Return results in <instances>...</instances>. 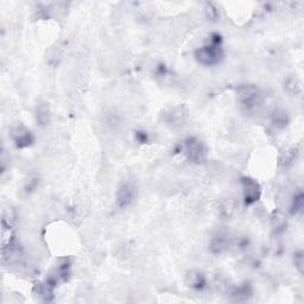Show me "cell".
I'll return each mask as SVG.
<instances>
[{"label":"cell","instance_id":"obj_16","mask_svg":"<svg viewBox=\"0 0 304 304\" xmlns=\"http://www.w3.org/2000/svg\"><path fill=\"white\" fill-rule=\"evenodd\" d=\"M304 207V196L301 189L295 191L294 196H292L291 204H290V214L291 215H298L302 213Z\"/></svg>","mask_w":304,"mask_h":304},{"label":"cell","instance_id":"obj_14","mask_svg":"<svg viewBox=\"0 0 304 304\" xmlns=\"http://www.w3.org/2000/svg\"><path fill=\"white\" fill-rule=\"evenodd\" d=\"M36 121L39 126H47L49 121H50V110H49V106L47 104H39L38 106L36 107Z\"/></svg>","mask_w":304,"mask_h":304},{"label":"cell","instance_id":"obj_6","mask_svg":"<svg viewBox=\"0 0 304 304\" xmlns=\"http://www.w3.org/2000/svg\"><path fill=\"white\" fill-rule=\"evenodd\" d=\"M240 183H241L242 198L245 206H252L258 202L261 195V188L256 179L251 177H241Z\"/></svg>","mask_w":304,"mask_h":304},{"label":"cell","instance_id":"obj_4","mask_svg":"<svg viewBox=\"0 0 304 304\" xmlns=\"http://www.w3.org/2000/svg\"><path fill=\"white\" fill-rule=\"evenodd\" d=\"M138 189L136 183L131 179H126L120 183L117 195H115V201H117V206L120 209L129 208L131 205L133 204L134 200L137 198Z\"/></svg>","mask_w":304,"mask_h":304},{"label":"cell","instance_id":"obj_5","mask_svg":"<svg viewBox=\"0 0 304 304\" xmlns=\"http://www.w3.org/2000/svg\"><path fill=\"white\" fill-rule=\"evenodd\" d=\"M164 124L170 129H181L188 121V111L183 106H175L164 111L162 114Z\"/></svg>","mask_w":304,"mask_h":304},{"label":"cell","instance_id":"obj_21","mask_svg":"<svg viewBox=\"0 0 304 304\" xmlns=\"http://www.w3.org/2000/svg\"><path fill=\"white\" fill-rule=\"evenodd\" d=\"M37 185H38V182H37V178H31L29 181L28 185L25 186V191H28V193H30V191H33L37 188Z\"/></svg>","mask_w":304,"mask_h":304},{"label":"cell","instance_id":"obj_7","mask_svg":"<svg viewBox=\"0 0 304 304\" xmlns=\"http://www.w3.org/2000/svg\"><path fill=\"white\" fill-rule=\"evenodd\" d=\"M10 136L17 149L29 148V146H31L33 144V141H35V137H33L31 131L26 126L22 125V124H18V125L13 126L12 129H11Z\"/></svg>","mask_w":304,"mask_h":304},{"label":"cell","instance_id":"obj_1","mask_svg":"<svg viewBox=\"0 0 304 304\" xmlns=\"http://www.w3.org/2000/svg\"><path fill=\"white\" fill-rule=\"evenodd\" d=\"M195 58L202 66L212 67L216 66L222 61L224 50L221 46V36L219 33H212L209 40L205 46L195 50Z\"/></svg>","mask_w":304,"mask_h":304},{"label":"cell","instance_id":"obj_20","mask_svg":"<svg viewBox=\"0 0 304 304\" xmlns=\"http://www.w3.org/2000/svg\"><path fill=\"white\" fill-rule=\"evenodd\" d=\"M294 262H295V266L297 268L298 271L302 273L303 272V253H302V251H298V252L295 253Z\"/></svg>","mask_w":304,"mask_h":304},{"label":"cell","instance_id":"obj_13","mask_svg":"<svg viewBox=\"0 0 304 304\" xmlns=\"http://www.w3.org/2000/svg\"><path fill=\"white\" fill-rule=\"evenodd\" d=\"M283 87H284V91L288 94H290V95L297 96L302 93L301 81H299L296 76H294V75H291V76H288L285 78Z\"/></svg>","mask_w":304,"mask_h":304},{"label":"cell","instance_id":"obj_15","mask_svg":"<svg viewBox=\"0 0 304 304\" xmlns=\"http://www.w3.org/2000/svg\"><path fill=\"white\" fill-rule=\"evenodd\" d=\"M271 225L276 233H281L287 230V217L280 211H275L271 215Z\"/></svg>","mask_w":304,"mask_h":304},{"label":"cell","instance_id":"obj_22","mask_svg":"<svg viewBox=\"0 0 304 304\" xmlns=\"http://www.w3.org/2000/svg\"><path fill=\"white\" fill-rule=\"evenodd\" d=\"M136 137H137V139L139 140V143H145L149 140V136L144 132V131H138Z\"/></svg>","mask_w":304,"mask_h":304},{"label":"cell","instance_id":"obj_10","mask_svg":"<svg viewBox=\"0 0 304 304\" xmlns=\"http://www.w3.org/2000/svg\"><path fill=\"white\" fill-rule=\"evenodd\" d=\"M231 296L234 301L238 302H246L253 296V288L249 281L236 285L231 291Z\"/></svg>","mask_w":304,"mask_h":304},{"label":"cell","instance_id":"obj_8","mask_svg":"<svg viewBox=\"0 0 304 304\" xmlns=\"http://www.w3.org/2000/svg\"><path fill=\"white\" fill-rule=\"evenodd\" d=\"M231 246V238L226 232H216V233L212 236L211 242H209V250H211V252L213 254H215V256H220V254L226 252Z\"/></svg>","mask_w":304,"mask_h":304},{"label":"cell","instance_id":"obj_19","mask_svg":"<svg viewBox=\"0 0 304 304\" xmlns=\"http://www.w3.org/2000/svg\"><path fill=\"white\" fill-rule=\"evenodd\" d=\"M205 11H206V16H207L209 21L212 22L217 21V18H219V11H217V9L213 5V4H208V5L206 6Z\"/></svg>","mask_w":304,"mask_h":304},{"label":"cell","instance_id":"obj_18","mask_svg":"<svg viewBox=\"0 0 304 304\" xmlns=\"http://www.w3.org/2000/svg\"><path fill=\"white\" fill-rule=\"evenodd\" d=\"M232 245H233L236 250L240 251V252H244V251H246L247 249H249L251 245V241H250L249 236L242 235V236H239V238H236L235 241L232 242Z\"/></svg>","mask_w":304,"mask_h":304},{"label":"cell","instance_id":"obj_12","mask_svg":"<svg viewBox=\"0 0 304 304\" xmlns=\"http://www.w3.org/2000/svg\"><path fill=\"white\" fill-rule=\"evenodd\" d=\"M271 123L276 129H285L290 123V117L283 108H275L271 113Z\"/></svg>","mask_w":304,"mask_h":304},{"label":"cell","instance_id":"obj_17","mask_svg":"<svg viewBox=\"0 0 304 304\" xmlns=\"http://www.w3.org/2000/svg\"><path fill=\"white\" fill-rule=\"evenodd\" d=\"M299 157V151L296 148L290 149L289 151L284 153V156L281 157L280 159V164L283 165L284 168H290L295 164L296 160L298 159Z\"/></svg>","mask_w":304,"mask_h":304},{"label":"cell","instance_id":"obj_9","mask_svg":"<svg viewBox=\"0 0 304 304\" xmlns=\"http://www.w3.org/2000/svg\"><path fill=\"white\" fill-rule=\"evenodd\" d=\"M186 284L196 291H204L208 287L207 276L198 270H191L186 276Z\"/></svg>","mask_w":304,"mask_h":304},{"label":"cell","instance_id":"obj_11","mask_svg":"<svg viewBox=\"0 0 304 304\" xmlns=\"http://www.w3.org/2000/svg\"><path fill=\"white\" fill-rule=\"evenodd\" d=\"M236 212V202L233 198H224L217 204V214L222 220H231Z\"/></svg>","mask_w":304,"mask_h":304},{"label":"cell","instance_id":"obj_3","mask_svg":"<svg viewBox=\"0 0 304 304\" xmlns=\"http://www.w3.org/2000/svg\"><path fill=\"white\" fill-rule=\"evenodd\" d=\"M183 153L186 158L193 164H202L206 162L208 156L207 146L204 141H201L198 138L190 137L183 141L182 146Z\"/></svg>","mask_w":304,"mask_h":304},{"label":"cell","instance_id":"obj_2","mask_svg":"<svg viewBox=\"0 0 304 304\" xmlns=\"http://www.w3.org/2000/svg\"><path fill=\"white\" fill-rule=\"evenodd\" d=\"M236 97L240 106L246 112L257 111L264 101L261 89L254 85H240L236 88Z\"/></svg>","mask_w":304,"mask_h":304}]
</instances>
